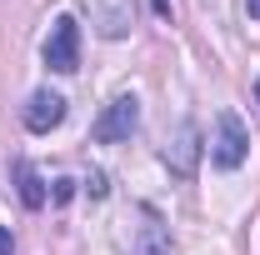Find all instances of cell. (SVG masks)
<instances>
[{
	"instance_id": "1",
	"label": "cell",
	"mask_w": 260,
	"mask_h": 255,
	"mask_svg": "<svg viewBox=\"0 0 260 255\" xmlns=\"http://www.w3.org/2000/svg\"><path fill=\"white\" fill-rule=\"evenodd\" d=\"M245 155H250V130H245V120L235 110H220L215 115V135H210V160L220 170H235V165H245Z\"/></svg>"
},
{
	"instance_id": "2",
	"label": "cell",
	"mask_w": 260,
	"mask_h": 255,
	"mask_svg": "<svg viewBox=\"0 0 260 255\" xmlns=\"http://www.w3.org/2000/svg\"><path fill=\"white\" fill-rule=\"evenodd\" d=\"M45 65L50 70H80V25H75V15H55V25L45 35Z\"/></svg>"
},
{
	"instance_id": "3",
	"label": "cell",
	"mask_w": 260,
	"mask_h": 255,
	"mask_svg": "<svg viewBox=\"0 0 260 255\" xmlns=\"http://www.w3.org/2000/svg\"><path fill=\"white\" fill-rule=\"evenodd\" d=\"M135 125H140V100H135V95H115L110 105H105V115L95 120L90 135H95L100 145H115V140H130Z\"/></svg>"
},
{
	"instance_id": "4",
	"label": "cell",
	"mask_w": 260,
	"mask_h": 255,
	"mask_svg": "<svg viewBox=\"0 0 260 255\" xmlns=\"http://www.w3.org/2000/svg\"><path fill=\"white\" fill-rule=\"evenodd\" d=\"M65 120V95H55V90H35L30 100H25V130H35V135H45V130H55Z\"/></svg>"
},
{
	"instance_id": "5",
	"label": "cell",
	"mask_w": 260,
	"mask_h": 255,
	"mask_svg": "<svg viewBox=\"0 0 260 255\" xmlns=\"http://www.w3.org/2000/svg\"><path fill=\"white\" fill-rule=\"evenodd\" d=\"M130 255H170V235H165L160 215L150 205H140V225H135V240H130Z\"/></svg>"
},
{
	"instance_id": "6",
	"label": "cell",
	"mask_w": 260,
	"mask_h": 255,
	"mask_svg": "<svg viewBox=\"0 0 260 255\" xmlns=\"http://www.w3.org/2000/svg\"><path fill=\"white\" fill-rule=\"evenodd\" d=\"M195 150H200V145H195V125H190V120H180L175 135L165 140V165H170L175 175H190V170H195Z\"/></svg>"
},
{
	"instance_id": "7",
	"label": "cell",
	"mask_w": 260,
	"mask_h": 255,
	"mask_svg": "<svg viewBox=\"0 0 260 255\" xmlns=\"http://www.w3.org/2000/svg\"><path fill=\"white\" fill-rule=\"evenodd\" d=\"M15 185H20V200H25L30 210H40V205H45V185H40V175H35L30 160H15Z\"/></svg>"
},
{
	"instance_id": "8",
	"label": "cell",
	"mask_w": 260,
	"mask_h": 255,
	"mask_svg": "<svg viewBox=\"0 0 260 255\" xmlns=\"http://www.w3.org/2000/svg\"><path fill=\"white\" fill-rule=\"evenodd\" d=\"M120 5H125V0H100V10H105V20H100V35H110V40H115V35H125V15H120Z\"/></svg>"
},
{
	"instance_id": "9",
	"label": "cell",
	"mask_w": 260,
	"mask_h": 255,
	"mask_svg": "<svg viewBox=\"0 0 260 255\" xmlns=\"http://www.w3.org/2000/svg\"><path fill=\"white\" fill-rule=\"evenodd\" d=\"M70 195H75V180H55V190H50V200H55V205H65Z\"/></svg>"
},
{
	"instance_id": "10",
	"label": "cell",
	"mask_w": 260,
	"mask_h": 255,
	"mask_svg": "<svg viewBox=\"0 0 260 255\" xmlns=\"http://www.w3.org/2000/svg\"><path fill=\"white\" fill-rule=\"evenodd\" d=\"M85 185H90V195L100 200V195H105V175H100V170H90V180H85Z\"/></svg>"
},
{
	"instance_id": "11",
	"label": "cell",
	"mask_w": 260,
	"mask_h": 255,
	"mask_svg": "<svg viewBox=\"0 0 260 255\" xmlns=\"http://www.w3.org/2000/svg\"><path fill=\"white\" fill-rule=\"evenodd\" d=\"M0 255H10V230L0 225Z\"/></svg>"
},
{
	"instance_id": "12",
	"label": "cell",
	"mask_w": 260,
	"mask_h": 255,
	"mask_svg": "<svg viewBox=\"0 0 260 255\" xmlns=\"http://www.w3.org/2000/svg\"><path fill=\"white\" fill-rule=\"evenodd\" d=\"M245 10H250V20H260V0H245Z\"/></svg>"
},
{
	"instance_id": "13",
	"label": "cell",
	"mask_w": 260,
	"mask_h": 255,
	"mask_svg": "<svg viewBox=\"0 0 260 255\" xmlns=\"http://www.w3.org/2000/svg\"><path fill=\"white\" fill-rule=\"evenodd\" d=\"M255 100H260V80H255Z\"/></svg>"
}]
</instances>
